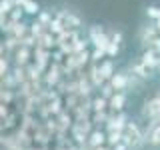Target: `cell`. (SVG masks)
Returning a JSON list of instances; mask_svg holds the SVG:
<instances>
[{
  "label": "cell",
  "mask_w": 160,
  "mask_h": 150,
  "mask_svg": "<svg viewBox=\"0 0 160 150\" xmlns=\"http://www.w3.org/2000/svg\"><path fill=\"white\" fill-rule=\"evenodd\" d=\"M140 60H142V62L146 64V66H148L150 70H156V68H160V54H158L154 48H146Z\"/></svg>",
  "instance_id": "7"
},
{
  "label": "cell",
  "mask_w": 160,
  "mask_h": 150,
  "mask_svg": "<svg viewBox=\"0 0 160 150\" xmlns=\"http://www.w3.org/2000/svg\"><path fill=\"white\" fill-rule=\"evenodd\" d=\"M38 40L42 42V46H44V48H50V46L54 44V36H50V34H46V32H44V34H42V36H40Z\"/></svg>",
  "instance_id": "20"
},
{
  "label": "cell",
  "mask_w": 160,
  "mask_h": 150,
  "mask_svg": "<svg viewBox=\"0 0 160 150\" xmlns=\"http://www.w3.org/2000/svg\"><path fill=\"white\" fill-rule=\"evenodd\" d=\"M118 52H120V44H116V42L110 40V44H108V48H106V54H108V56H116Z\"/></svg>",
  "instance_id": "21"
},
{
  "label": "cell",
  "mask_w": 160,
  "mask_h": 150,
  "mask_svg": "<svg viewBox=\"0 0 160 150\" xmlns=\"http://www.w3.org/2000/svg\"><path fill=\"white\" fill-rule=\"evenodd\" d=\"M44 30H46V26H44L42 22H34V24H30V34H32V36H36V38L42 36Z\"/></svg>",
  "instance_id": "16"
},
{
  "label": "cell",
  "mask_w": 160,
  "mask_h": 150,
  "mask_svg": "<svg viewBox=\"0 0 160 150\" xmlns=\"http://www.w3.org/2000/svg\"><path fill=\"white\" fill-rule=\"evenodd\" d=\"M122 140H124V132H108V144L110 146H116Z\"/></svg>",
  "instance_id": "18"
},
{
  "label": "cell",
  "mask_w": 160,
  "mask_h": 150,
  "mask_svg": "<svg viewBox=\"0 0 160 150\" xmlns=\"http://www.w3.org/2000/svg\"><path fill=\"white\" fill-rule=\"evenodd\" d=\"M156 96H160V90H158V94H156Z\"/></svg>",
  "instance_id": "31"
},
{
  "label": "cell",
  "mask_w": 160,
  "mask_h": 150,
  "mask_svg": "<svg viewBox=\"0 0 160 150\" xmlns=\"http://www.w3.org/2000/svg\"><path fill=\"white\" fill-rule=\"evenodd\" d=\"M158 70H160V68H158Z\"/></svg>",
  "instance_id": "32"
},
{
  "label": "cell",
  "mask_w": 160,
  "mask_h": 150,
  "mask_svg": "<svg viewBox=\"0 0 160 150\" xmlns=\"http://www.w3.org/2000/svg\"><path fill=\"white\" fill-rule=\"evenodd\" d=\"M16 6H20L26 14H40V6L36 0H14Z\"/></svg>",
  "instance_id": "11"
},
{
  "label": "cell",
  "mask_w": 160,
  "mask_h": 150,
  "mask_svg": "<svg viewBox=\"0 0 160 150\" xmlns=\"http://www.w3.org/2000/svg\"><path fill=\"white\" fill-rule=\"evenodd\" d=\"M58 18H62V20H64V24H66V26H72V28H78L80 24H82V20H80L76 14H72V12L58 14Z\"/></svg>",
  "instance_id": "13"
},
{
  "label": "cell",
  "mask_w": 160,
  "mask_h": 150,
  "mask_svg": "<svg viewBox=\"0 0 160 150\" xmlns=\"http://www.w3.org/2000/svg\"><path fill=\"white\" fill-rule=\"evenodd\" d=\"M142 112H144V116L150 118V122H160V96L146 100Z\"/></svg>",
  "instance_id": "3"
},
{
  "label": "cell",
  "mask_w": 160,
  "mask_h": 150,
  "mask_svg": "<svg viewBox=\"0 0 160 150\" xmlns=\"http://www.w3.org/2000/svg\"><path fill=\"white\" fill-rule=\"evenodd\" d=\"M106 106H108V104H106V96H102V98H96V100H94V108H96V110H104Z\"/></svg>",
  "instance_id": "24"
},
{
  "label": "cell",
  "mask_w": 160,
  "mask_h": 150,
  "mask_svg": "<svg viewBox=\"0 0 160 150\" xmlns=\"http://www.w3.org/2000/svg\"><path fill=\"white\" fill-rule=\"evenodd\" d=\"M112 150H130V146H128V144L122 140V142H118L116 146H112Z\"/></svg>",
  "instance_id": "27"
},
{
  "label": "cell",
  "mask_w": 160,
  "mask_h": 150,
  "mask_svg": "<svg viewBox=\"0 0 160 150\" xmlns=\"http://www.w3.org/2000/svg\"><path fill=\"white\" fill-rule=\"evenodd\" d=\"M110 86H112L116 92H122V90H126L130 86V82H132V76H130L128 72H114V76L108 80Z\"/></svg>",
  "instance_id": "5"
},
{
  "label": "cell",
  "mask_w": 160,
  "mask_h": 150,
  "mask_svg": "<svg viewBox=\"0 0 160 150\" xmlns=\"http://www.w3.org/2000/svg\"><path fill=\"white\" fill-rule=\"evenodd\" d=\"M6 70H8V62L2 58V62H0V72H2V74H6Z\"/></svg>",
  "instance_id": "28"
},
{
  "label": "cell",
  "mask_w": 160,
  "mask_h": 150,
  "mask_svg": "<svg viewBox=\"0 0 160 150\" xmlns=\"http://www.w3.org/2000/svg\"><path fill=\"white\" fill-rule=\"evenodd\" d=\"M124 142L132 150H138L142 144H146V136L140 132V128L134 122H128L126 128H124Z\"/></svg>",
  "instance_id": "1"
},
{
  "label": "cell",
  "mask_w": 160,
  "mask_h": 150,
  "mask_svg": "<svg viewBox=\"0 0 160 150\" xmlns=\"http://www.w3.org/2000/svg\"><path fill=\"white\" fill-rule=\"evenodd\" d=\"M158 32L160 30L156 28V26H142L140 28V32H138V40H140V44H142L144 48H150L152 46V42L158 38Z\"/></svg>",
  "instance_id": "4"
},
{
  "label": "cell",
  "mask_w": 160,
  "mask_h": 150,
  "mask_svg": "<svg viewBox=\"0 0 160 150\" xmlns=\"http://www.w3.org/2000/svg\"><path fill=\"white\" fill-rule=\"evenodd\" d=\"M88 40L94 44V48H104L106 50L108 44H110V34L104 32L102 26H92L88 30Z\"/></svg>",
  "instance_id": "2"
},
{
  "label": "cell",
  "mask_w": 160,
  "mask_h": 150,
  "mask_svg": "<svg viewBox=\"0 0 160 150\" xmlns=\"http://www.w3.org/2000/svg\"><path fill=\"white\" fill-rule=\"evenodd\" d=\"M106 140H108V136L102 132V130H94V132L88 136V144L92 148H98V146H104V142H106Z\"/></svg>",
  "instance_id": "12"
},
{
  "label": "cell",
  "mask_w": 160,
  "mask_h": 150,
  "mask_svg": "<svg viewBox=\"0 0 160 150\" xmlns=\"http://www.w3.org/2000/svg\"><path fill=\"white\" fill-rule=\"evenodd\" d=\"M38 16V22H42L44 26H50V24H52V14H48V12H42V10H40V14H36Z\"/></svg>",
  "instance_id": "19"
},
{
  "label": "cell",
  "mask_w": 160,
  "mask_h": 150,
  "mask_svg": "<svg viewBox=\"0 0 160 150\" xmlns=\"http://www.w3.org/2000/svg\"><path fill=\"white\" fill-rule=\"evenodd\" d=\"M146 136V146L150 150H158L160 148V122H152L148 128V132L144 134Z\"/></svg>",
  "instance_id": "6"
},
{
  "label": "cell",
  "mask_w": 160,
  "mask_h": 150,
  "mask_svg": "<svg viewBox=\"0 0 160 150\" xmlns=\"http://www.w3.org/2000/svg\"><path fill=\"white\" fill-rule=\"evenodd\" d=\"M102 56H108L106 50H104V48H96V50H94V54H92V60H94V62H98Z\"/></svg>",
  "instance_id": "25"
},
{
  "label": "cell",
  "mask_w": 160,
  "mask_h": 150,
  "mask_svg": "<svg viewBox=\"0 0 160 150\" xmlns=\"http://www.w3.org/2000/svg\"><path fill=\"white\" fill-rule=\"evenodd\" d=\"M130 72H132L136 78H140V80H146V78L152 76V74H150L152 70H150V68L146 66V64L142 62V60H136V62H132V64H130Z\"/></svg>",
  "instance_id": "8"
},
{
  "label": "cell",
  "mask_w": 160,
  "mask_h": 150,
  "mask_svg": "<svg viewBox=\"0 0 160 150\" xmlns=\"http://www.w3.org/2000/svg\"><path fill=\"white\" fill-rule=\"evenodd\" d=\"M86 40H76V44H72V50L74 52H82V50H86Z\"/></svg>",
  "instance_id": "23"
},
{
  "label": "cell",
  "mask_w": 160,
  "mask_h": 150,
  "mask_svg": "<svg viewBox=\"0 0 160 150\" xmlns=\"http://www.w3.org/2000/svg\"><path fill=\"white\" fill-rule=\"evenodd\" d=\"M94 150H112V148H106V146H98V148H94Z\"/></svg>",
  "instance_id": "30"
},
{
  "label": "cell",
  "mask_w": 160,
  "mask_h": 150,
  "mask_svg": "<svg viewBox=\"0 0 160 150\" xmlns=\"http://www.w3.org/2000/svg\"><path fill=\"white\" fill-rule=\"evenodd\" d=\"M154 26H156V28L160 30V18H158V20H154Z\"/></svg>",
  "instance_id": "29"
},
{
  "label": "cell",
  "mask_w": 160,
  "mask_h": 150,
  "mask_svg": "<svg viewBox=\"0 0 160 150\" xmlns=\"http://www.w3.org/2000/svg\"><path fill=\"white\" fill-rule=\"evenodd\" d=\"M146 16L150 18V20H158L160 18V6H154V4H150V6H146Z\"/></svg>",
  "instance_id": "17"
},
{
  "label": "cell",
  "mask_w": 160,
  "mask_h": 150,
  "mask_svg": "<svg viewBox=\"0 0 160 150\" xmlns=\"http://www.w3.org/2000/svg\"><path fill=\"white\" fill-rule=\"evenodd\" d=\"M110 40L116 42V44H120V42H122V32H112V34H110Z\"/></svg>",
  "instance_id": "26"
},
{
  "label": "cell",
  "mask_w": 160,
  "mask_h": 150,
  "mask_svg": "<svg viewBox=\"0 0 160 150\" xmlns=\"http://www.w3.org/2000/svg\"><path fill=\"white\" fill-rule=\"evenodd\" d=\"M124 104H126V94H124V92H114L112 96H110V102H108V106L112 108L114 112H122Z\"/></svg>",
  "instance_id": "10"
},
{
  "label": "cell",
  "mask_w": 160,
  "mask_h": 150,
  "mask_svg": "<svg viewBox=\"0 0 160 150\" xmlns=\"http://www.w3.org/2000/svg\"><path fill=\"white\" fill-rule=\"evenodd\" d=\"M14 8H16V2H14V0H2V2H0V14H2V18L8 16Z\"/></svg>",
  "instance_id": "15"
},
{
  "label": "cell",
  "mask_w": 160,
  "mask_h": 150,
  "mask_svg": "<svg viewBox=\"0 0 160 150\" xmlns=\"http://www.w3.org/2000/svg\"><path fill=\"white\" fill-rule=\"evenodd\" d=\"M22 12H24V10L20 8V6H16L12 12H10V20H12V22H18V20H22Z\"/></svg>",
  "instance_id": "22"
},
{
  "label": "cell",
  "mask_w": 160,
  "mask_h": 150,
  "mask_svg": "<svg viewBox=\"0 0 160 150\" xmlns=\"http://www.w3.org/2000/svg\"><path fill=\"white\" fill-rule=\"evenodd\" d=\"M126 116L122 112H118V116H112L108 120V132H124L126 128Z\"/></svg>",
  "instance_id": "9"
},
{
  "label": "cell",
  "mask_w": 160,
  "mask_h": 150,
  "mask_svg": "<svg viewBox=\"0 0 160 150\" xmlns=\"http://www.w3.org/2000/svg\"><path fill=\"white\" fill-rule=\"evenodd\" d=\"M98 68H100V74H102L104 80H110L114 76V62H112V60H104Z\"/></svg>",
  "instance_id": "14"
}]
</instances>
